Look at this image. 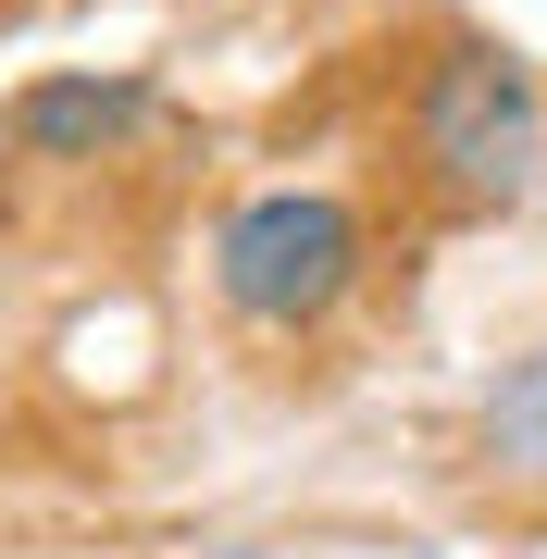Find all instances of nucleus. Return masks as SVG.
<instances>
[{"mask_svg": "<svg viewBox=\"0 0 547 559\" xmlns=\"http://www.w3.org/2000/svg\"><path fill=\"white\" fill-rule=\"evenodd\" d=\"M399 162L448 224H498L547 200V75L498 38H436L399 87Z\"/></svg>", "mask_w": 547, "mask_h": 559, "instance_id": "nucleus-1", "label": "nucleus"}, {"mask_svg": "<svg viewBox=\"0 0 547 559\" xmlns=\"http://www.w3.org/2000/svg\"><path fill=\"white\" fill-rule=\"evenodd\" d=\"M373 274V224L336 187H249L212 224V299L249 336H324Z\"/></svg>", "mask_w": 547, "mask_h": 559, "instance_id": "nucleus-2", "label": "nucleus"}, {"mask_svg": "<svg viewBox=\"0 0 547 559\" xmlns=\"http://www.w3.org/2000/svg\"><path fill=\"white\" fill-rule=\"evenodd\" d=\"M150 124H163V87H150L138 62H62V75H25L13 87L25 175H100V162H124Z\"/></svg>", "mask_w": 547, "mask_h": 559, "instance_id": "nucleus-3", "label": "nucleus"}, {"mask_svg": "<svg viewBox=\"0 0 547 559\" xmlns=\"http://www.w3.org/2000/svg\"><path fill=\"white\" fill-rule=\"evenodd\" d=\"M461 460L498 485V498H547V348H510L498 373H486Z\"/></svg>", "mask_w": 547, "mask_h": 559, "instance_id": "nucleus-4", "label": "nucleus"}]
</instances>
